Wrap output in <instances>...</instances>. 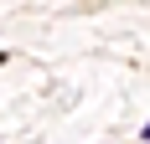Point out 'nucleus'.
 Wrapping results in <instances>:
<instances>
[{
	"label": "nucleus",
	"instance_id": "nucleus-1",
	"mask_svg": "<svg viewBox=\"0 0 150 144\" xmlns=\"http://www.w3.org/2000/svg\"><path fill=\"white\" fill-rule=\"evenodd\" d=\"M140 134H145V139H150V124H145V129H140Z\"/></svg>",
	"mask_w": 150,
	"mask_h": 144
}]
</instances>
